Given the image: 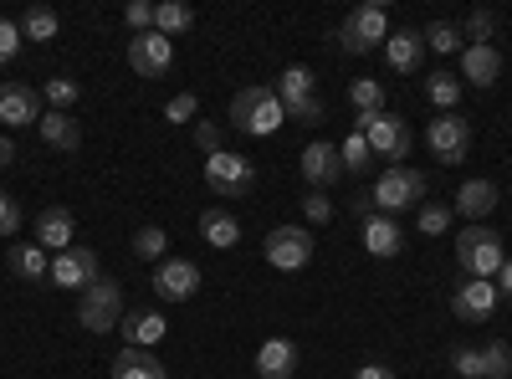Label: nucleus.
<instances>
[{"label":"nucleus","mask_w":512,"mask_h":379,"mask_svg":"<svg viewBox=\"0 0 512 379\" xmlns=\"http://www.w3.org/2000/svg\"><path fill=\"white\" fill-rule=\"evenodd\" d=\"M497 292L512 303V257H507V262H502V272H497Z\"/></svg>","instance_id":"de8ad7c7"},{"label":"nucleus","mask_w":512,"mask_h":379,"mask_svg":"<svg viewBox=\"0 0 512 379\" xmlns=\"http://www.w3.org/2000/svg\"><path fill=\"white\" fill-rule=\"evenodd\" d=\"M425 190H431V180H425L415 164H390V170L379 175V185L369 190V200L379 205V216H400V210L425 205Z\"/></svg>","instance_id":"f03ea898"},{"label":"nucleus","mask_w":512,"mask_h":379,"mask_svg":"<svg viewBox=\"0 0 512 379\" xmlns=\"http://www.w3.org/2000/svg\"><path fill=\"white\" fill-rule=\"evenodd\" d=\"M205 185L216 190L221 200H246L256 190V164L246 154H231V149L205 154Z\"/></svg>","instance_id":"0eeeda50"},{"label":"nucleus","mask_w":512,"mask_h":379,"mask_svg":"<svg viewBox=\"0 0 512 379\" xmlns=\"http://www.w3.org/2000/svg\"><path fill=\"white\" fill-rule=\"evenodd\" d=\"M451 369H456L461 379H482V349L456 344V349H451Z\"/></svg>","instance_id":"58836bf2"},{"label":"nucleus","mask_w":512,"mask_h":379,"mask_svg":"<svg viewBox=\"0 0 512 379\" xmlns=\"http://www.w3.org/2000/svg\"><path fill=\"white\" fill-rule=\"evenodd\" d=\"M21 26L16 21H6V16H0V67H6V62H16V52H21Z\"/></svg>","instance_id":"a19ab883"},{"label":"nucleus","mask_w":512,"mask_h":379,"mask_svg":"<svg viewBox=\"0 0 512 379\" xmlns=\"http://www.w3.org/2000/svg\"><path fill=\"white\" fill-rule=\"evenodd\" d=\"M354 129L369 139V149H374V159H395V164H405L410 159V149H415V134H410V123L400 118V113H359V123Z\"/></svg>","instance_id":"39448f33"},{"label":"nucleus","mask_w":512,"mask_h":379,"mask_svg":"<svg viewBox=\"0 0 512 379\" xmlns=\"http://www.w3.org/2000/svg\"><path fill=\"white\" fill-rule=\"evenodd\" d=\"M200 236H205V246H216V251H236L241 246V221L231 216V210L210 205L200 216Z\"/></svg>","instance_id":"393cba45"},{"label":"nucleus","mask_w":512,"mask_h":379,"mask_svg":"<svg viewBox=\"0 0 512 379\" xmlns=\"http://www.w3.org/2000/svg\"><path fill=\"white\" fill-rule=\"evenodd\" d=\"M123 21H128V31H154V6H149V0H134V6H128L123 11Z\"/></svg>","instance_id":"a18cd8bd"},{"label":"nucleus","mask_w":512,"mask_h":379,"mask_svg":"<svg viewBox=\"0 0 512 379\" xmlns=\"http://www.w3.org/2000/svg\"><path fill=\"white\" fill-rule=\"evenodd\" d=\"M36 134H41V144L47 149H62V154H72V149H82V123L72 118V113H41V123H36Z\"/></svg>","instance_id":"412c9836"},{"label":"nucleus","mask_w":512,"mask_h":379,"mask_svg":"<svg viewBox=\"0 0 512 379\" xmlns=\"http://www.w3.org/2000/svg\"><path fill=\"white\" fill-rule=\"evenodd\" d=\"M256 374L262 379H292L297 374V344L292 339H267L256 349Z\"/></svg>","instance_id":"b1692460"},{"label":"nucleus","mask_w":512,"mask_h":379,"mask_svg":"<svg viewBox=\"0 0 512 379\" xmlns=\"http://www.w3.org/2000/svg\"><path fill=\"white\" fill-rule=\"evenodd\" d=\"M6 267H11V277H21V282H31V287L52 277V257H47L41 246H16V241H11Z\"/></svg>","instance_id":"a878e982"},{"label":"nucleus","mask_w":512,"mask_h":379,"mask_svg":"<svg viewBox=\"0 0 512 379\" xmlns=\"http://www.w3.org/2000/svg\"><path fill=\"white\" fill-rule=\"evenodd\" d=\"M282 123H287V113L277 103V88H267V82H251V88H241L231 98V129H241L251 139H272Z\"/></svg>","instance_id":"f257e3e1"},{"label":"nucleus","mask_w":512,"mask_h":379,"mask_svg":"<svg viewBox=\"0 0 512 379\" xmlns=\"http://www.w3.org/2000/svg\"><path fill=\"white\" fill-rule=\"evenodd\" d=\"M425 98H431L441 113H451L461 103V77L456 72H431V77H425Z\"/></svg>","instance_id":"2f4dec72"},{"label":"nucleus","mask_w":512,"mask_h":379,"mask_svg":"<svg viewBox=\"0 0 512 379\" xmlns=\"http://www.w3.org/2000/svg\"><path fill=\"white\" fill-rule=\"evenodd\" d=\"M420 41L431 52H461V26H451V21H431L420 31Z\"/></svg>","instance_id":"c9c22d12"},{"label":"nucleus","mask_w":512,"mask_h":379,"mask_svg":"<svg viewBox=\"0 0 512 379\" xmlns=\"http://www.w3.org/2000/svg\"><path fill=\"white\" fill-rule=\"evenodd\" d=\"M195 113H200V98H195V93H175V98L164 103V118H169V123H190Z\"/></svg>","instance_id":"ea45409f"},{"label":"nucleus","mask_w":512,"mask_h":379,"mask_svg":"<svg viewBox=\"0 0 512 379\" xmlns=\"http://www.w3.org/2000/svg\"><path fill=\"white\" fill-rule=\"evenodd\" d=\"M98 277H103V267H98V251L93 246H67V251H57V257H52V282L57 287L82 292V287H93Z\"/></svg>","instance_id":"f8f14e48"},{"label":"nucleus","mask_w":512,"mask_h":379,"mask_svg":"<svg viewBox=\"0 0 512 379\" xmlns=\"http://www.w3.org/2000/svg\"><path fill=\"white\" fill-rule=\"evenodd\" d=\"M349 210H354L359 221H369V216H374V200H369V195H354V200H349Z\"/></svg>","instance_id":"09e8293b"},{"label":"nucleus","mask_w":512,"mask_h":379,"mask_svg":"<svg viewBox=\"0 0 512 379\" xmlns=\"http://www.w3.org/2000/svg\"><path fill=\"white\" fill-rule=\"evenodd\" d=\"M451 313H456L461 323H492V313H497V282L466 277V282L451 292Z\"/></svg>","instance_id":"4468645a"},{"label":"nucleus","mask_w":512,"mask_h":379,"mask_svg":"<svg viewBox=\"0 0 512 379\" xmlns=\"http://www.w3.org/2000/svg\"><path fill=\"white\" fill-rule=\"evenodd\" d=\"M72 236H77V216H72L67 205H47V210L36 216V246H41V251H47V246H52V251H67Z\"/></svg>","instance_id":"a211bd4d"},{"label":"nucleus","mask_w":512,"mask_h":379,"mask_svg":"<svg viewBox=\"0 0 512 379\" xmlns=\"http://www.w3.org/2000/svg\"><path fill=\"white\" fill-rule=\"evenodd\" d=\"M313 231H303V226H277V231H267V241H262V251H267V262L277 267V272H303L308 262H313Z\"/></svg>","instance_id":"1a4fd4ad"},{"label":"nucleus","mask_w":512,"mask_h":379,"mask_svg":"<svg viewBox=\"0 0 512 379\" xmlns=\"http://www.w3.org/2000/svg\"><path fill=\"white\" fill-rule=\"evenodd\" d=\"M420 52H425L420 31H390V41H384V62H390V72H400V77L420 67Z\"/></svg>","instance_id":"bb28decb"},{"label":"nucleus","mask_w":512,"mask_h":379,"mask_svg":"<svg viewBox=\"0 0 512 379\" xmlns=\"http://www.w3.org/2000/svg\"><path fill=\"white\" fill-rule=\"evenodd\" d=\"M118 333H123V344H134V349H154L169 333V323H164L159 308H134V313H123Z\"/></svg>","instance_id":"6ab92c4d"},{"label":"nucleus","mask_w":512,"mask_h":379,"mask_svg":"<svg viewBox=\"0 0 512 379\" xmlns=\"http://www.w3.org/2000/svg\"><path fill=\"white\" fill-rule=\"evenodd\" d=\"M77 98H82V88H77L72 77H52L47 88H41V103H47L52 113H67V108H72Z\"/></svg>","instance_id":"f704fd0d"},{"label":"nucleus","mask_w":512,"mask_h":379,"mask_svg":"<svg viewBox=\"0 0 512 379\" xmlns=\"http://www.w3.org/2000/svg\"><path fill=\"white\" fill-rule=\"evenodd\" d=\"M11 159H16V139H11V134H0V170H6Z\"/></svg>","instance_id":"8fccbe9b"},{"label":"nucleus","mask_w":512,"mask_h":379,"mask_svg":"<svg viewBox=\"0 0 512 379\" xmlns=\"http://www.w3.org/2000/svg\"><path fill=\"white\" fill-rule=\"evenodd\" d=\"M482 379H512V349L502 339H492L482 349Z\"/></svg>","instance_id":"e433bc0d"},{"label":"nucleus","mask_w":512,"mask_h":379,"mask_svg":"<svg viewBox=\"0 0 512 379\" xmlns=\"http://www.w3.org/2000/svg\"><path fill=\"white\" fill-rule=\"evenodd\" d=\"M195 144L205 154H221L226 149V129H221V123H195Z\"/></svg>","instance_id":"37998d69"},{"label":"nucleus","mask_w":512,"mask_h":379,"mask_svg":"<svg viewBox=\"0 0 512 379\" xmlns=\"http://www.w3.org/2000/svg\"><path fill=\"white\" fill-rule=\"evenodd\" d=\"M190 26H195V11L185 6V0H164V6H154V31H159V36L175 41V36H185Z\"/></svg>","instance_id":"c85d7f7f"},{"label":"nucleus","mask_w":512,"mask_h":379,"mask_svg":"<svg viewBox=\"0 0 512 379\" xmlns=\"http://www.w3.org/2000/svg\"><path fill=\"white\" fill-rule=\"evenodd\" d=\"M154 292L164 303H190L195 292H200V267L190 257H164L154 267Z\"/></svg>","instance_id":"ddd939ff"},{"label":"nucleus","mask_w":512,"mask_h":379,"mask_svg":"<svg viewBox=\"0 0 512 379\" xmlns=\"http://www.w3.org/2000/svg\"><path fill=\"white\" fill-rule=\"evenodd\" d=\"M77 323L88 333H113L123 323V282L118 277H98L93 287L77 292Z\"/></svg>","instance_id":"20e7f679"},{"label":"nucleus","mask_w":512,"mask_h":379,"mask_svg":"<svg viewBox=\"0 0 512 379\" xmlns=\"http://www.w3.org/2000/svg\"><path fill=\"white\" fill-rule=\"evenodd\" d=\"M497 205H502L497 180H461V190H456V200H451V216H466V221L482 226Z\"/></svg>","instance_id":"2eb2a0df"},{"label":"nucleus","mask_w":512,"mask_h":379,"mask_svg":"<svg viewBox=\"0 0 512 379\" xmlns=\"http://www.w3.org/2000/svg\"><path fill=\"white\" fill-rule=\"evenodd\" d=\"M62 31V16L52 11V6H31L26 16H21V36L26 41H52Z\"/></svg>","instance_id":"7c9ffc66"},{"label":"nucleus","mask_w":512,"mask_h":379,"mask_svg":"<svg viewBox=\"0 0 512 379\" xmlns=\"http://www.w3.org/2000/svg\"><path fill=\"white\" fill-rule=\"evenodd\" d=\"M113 379H169L164 359L154 349H134V344H123L113 354Z\"/></svg>","instance_id":"aec40b11"},{"label":"nucleus","mask_w":512,"mask_h":379,"mask_svg":"<svg viewBox=\"0 0 512 379\" xmlns=\"http://www.w3.org/2000/svg\"><path fill=\"white\" fill-rule=\"evenodd\" d=\"M425 149H431L436 164H466V154H472V123L461 113H441L436 123H425Z\"/></svg>","instance_id":"6e6552de"},{"label":"nucleus","mask_w":512,"mask_h":379,"mask_svg":"<svg viewBox=\"0 0 512 379\" xmlns=\"http://www.w3.org/2000/svg\"><path fill=\"white\" fill-rule=\"evenodd\" d=\"M354 379H395V369H390V364H359Z\"/></svg>","instance_id":"49530a36"},{"label":"nucleus","mask_w":512,"mask_h":379,"mask_svg":"<svg viewBox=\"0 0 512 379\" xmlns=\"http://www.w3.org/2000/svg\"><path fill=\"white\" fill-rule=\"evenodd\" d=\"M384 41H390V11L384 6H354L344 16V26H338V47H344L349 57H364V52H379Z\"/></svg>","instance_id":"423d86ee"},{"label":"nucleus","mask_w":512,"mask_h":379,"mask_svg":"<svg viewBox=\"0 0 512 379\" xmlns=\"http://www.w3.org/2000/svg\"><path fill=\"white\" fill-rule=\"evenodd\" d=\"M507 262V251H502V236L492 226H466L456 236V267L466 277H477V282H492Z\"/></svg>","instance_id":"7ed1b4c3"},{"label":"nucleus","mask_w":512,"mask_h":379,"mask_svg":"<svg viewBox=\"0 0 512 379\" xmlns=\"http://www.w3.org/2000/svg\"><path fill=\"white\" fill-rule=\"evenodd\" d=\"M338 144H328V139H313L308 149H303V159H297V175H303L313 190H328L333 180H338Z\"/></svg>","instance_id":"f3484780"},{"label":"nucleus","mask_w":512,"mask_h":379,"mask_svg":"<svg viewBox=\"0 0 512 379\" xmlns=\"http://www.w3.org/2000/svg\"><path fill=\"white\" fill-rule=\"evenodd\" d=\"M420 236H446L451 231V205H420Z\"/></svg>","instance_id":"4c0bfd02"},{"label":"nucleus","mask_w":512,"mask_h":379,"mask_svg":"<svg viewBox=\"0 0 512 379\" xmlns=\"http://www.w3.org/2000/svg\"><path fill=\"white\" fill-rule=\"evenodd\" d=\"M303 216H308L313 226H323V221L333 216V200H328V190H308V195H303Z\"/></svg>","instance_id":"79ce46f5"},{"label":"nucleus","mask_w":512,"mask_h":379,"mask_svg":"<svg viewBox=\"0 0 512 379\" xmlns=\"http://www.w3.org/2000/svg\"><path fill=\"white\" fill-rule=\"evenodd\" d=\"M0 123H11V129L41 123V93L26 82H0Z\"/></svg>","instance_id":"dca6fc26"},{"label":"nucleus","mask_w":512,"mask_h":379,"mask_svg":"<svg viewBox=\"0 0 512 379\" xmlns=\"http://www.w3.org/2000/svg\"><path fill=\"white\" fill-rule=\"evenodd\" d=\"M461 36H466V47H492V36H497V11H487V6L466 11Z\"/></svg>","instance_id":"c756f323"},{"label":"nucleus","mask_w":512,"mask_h":379,"mask_svg":"<svg viewBox=\"0 0 512 379\" xmlns=\"http://www.w3.org/2000/svg\"><path fill=\"white\" fill-rule=\"evenodd\" d=\"M461 77L472 88H492L502 77V52L497 47H461Z\"/></svg>","instance_id":"5701e85b"},{"label":"nucleus","mask_w":512,"mask_h":379,"mask_svg":"<svg viewBox=\"0 0 512 379\" xmlns=\"http://www.w3.org/2000/svg\"><path fill=\"white\" fill-rule=\"evenodd\" d=\"M338 164H344L349 175H369L374 170V149H369V139L359 129H349L344 139H338Z\"/></svg>","instance_id":"cd10ccee"},{"label":"nucleus","mask_w":512,"mask_h":379,"mask_svg":"<svg viewBox=\"0 0 512 379\" xmlns=\"http://www.w3.org/2000/svg\"><path fill=\"white\" fill-rule=\"evenodd\" d=\"M277 103L287 118H303V123H318L323 118V98L313 93V72L308 67H287L277 77Z\"/></svg>","instance_id":"9d476101"},{"label":"nucleus","mask_w":512,"mask_h":379,"mask_svg":"<svg viewBox=\"0 0 512 379\" xmlns=\"http://www.w3.org/2000/svg\"><path fill=\"white\" fill-rule=\"evenodd\" d=\"M400 246H405V231L395 226V216H369L364 221V251L369 257L390 262V257H400Z\"/></svg>","instance_id":"4be33fe9"},{"label":"nucleus","mask_w":512,"mask_h":379,"mask_svg":"<svg viewBox=\"0 0 512 379\" xmlns=\"http://www.w3.org/2000/svg\"><path fill=\"white\" fill-rule=\"evenodd\" d=\"M16 231H21V205H16V200H11L6 190H0V236L11 241Z\"/></svg>","instance_id":"c03bdc74"},{"label":"nucleus","mask_w":512,"mask_h":379,"mask_svg":"<svg viewBox=\"0 0 512 379\" xmlns=\"http://www.w3.org/2000/svg\"><path fill=\"white\" fill-rule=\"evenodd\" d=\"M349 103H354V113H384V82L379 77H354Z\"/></svg>","instance_id":"473e14b6"},{"label":"nucleus","mask_w":512,"mask_h":379,"mask_svg":"<svg viewBox=\"0 0 512 379\" xmlns=\"http://www.w3.org/2000/svg\"><path fill=\"white\" fill-rule=\"evenodd\" d=\"M164 246H169V236H164V226H139L134 231V257L139 262H164Z\"/></svg>","instance_id":"72a5a7b5"},{"label":"nucleus","mask_w":512,"mask_h":379,"mask_svg":"<svg viewBox=\"0 0 512 379\" xmlns=\"http://www.w3.org/2000/svg\"><path fill=\"white\" fill-rule=\"evenodd\" d=\"M128 67H134L144 82H159L175 72V41L159 36V31H139L134 41H128Z\"/></svg>","instance_id":"9b49d317"}]
</instances>
